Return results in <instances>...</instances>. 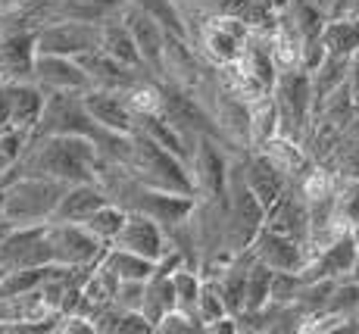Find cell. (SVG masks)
I'll use <instances>...</instances> for the list:
<instances>
[{
	"label": "cell",
	"mask_w": 359,
	"mask_h": 334,
	"mask_svg": "<svg viewBox=\"0 0 359 334\" xmlns=\"http://www.w3.org/2000/svg\"><path fill=\"white\" fill-rule=\"evenodd\" d=\"M97 156H100L97 144H94L91 138L29 135V144H25L22 156H19L16 169L10 172L6 182H13V178H19V175H44V178H57V182H66V185L91 182Z\"/></svg>",
	"instance_id": "1"
},
{
	"label": "cell",
	"mask_w": 359,
	"mask_h": 334,
	"mask_svg": "<svg viewBox=\"0 0 359 334\" xmlns=\"http://www.w3.org/2000/svg\"><path fill=\"white\" fill-rule=\"evenodd\" d=\"M122 166L147 187L172 191V194H191L194 197V182H191L188 163L178 159L175 153H169L165 147H160L144 131L131 135V147H128V156L122 159Z\"/></svg>",
	"instance_id": "2"
},
{
	"label": "cell",
	"mask_w": 359,
	"mask_h": 334,
	"mask_svg": "<svg viewBox=\"0 0 359 334\" xmlns=\"http://www.w3.org/2000/svg\"><path fill=\"white\" fill-rule=\"evenodd\" d=\"M0 187H4V219L10 225H44L53 219V210L69 185L44 175H19Z\"/></svg>",
	"instance_id": "3"
},
{
	"label": "cell",
	"mask_w": 359,
	"mask_h": 334,
	"mask_svg": "<svg viewBox=\"0 0 359 334\" xmlns=\"http://www.w3.org/2000/svg\"><path fill=\"white\" fill-rule=\"evenodd\" d=\"M250 38H253L250 25L222 10V13H212L210 19H203L197 25V32L191 34V44L197 47L200 57L210 62V66L219 69V66L234 62L238 57H244Z\"/></svg>",
	"instance_id": "4"
},
{
	"label": "cell",
	"mask_w": 359,
	"mask_h": 334,
	"mask_svg": "<svg viewBox=\"0 0 359 334\" xmlns=\"http://www.w3.org/2000/svg\"><path fill=\"white\" fill-rule=\"evenodd\" d=\"M109 128H100L85 107V94L75 91H44V109L34 135H79L100 144Z\"/></svg>",
	"instance_id": "5"
},
{
	"label": "cell",
	"mask_w": 359,
	"mask_h": 334,
	"mask_svg": "<svg viewBox=\"0 0 359 334\" xmlns=\"http://www.w3.org/2000/svg\"><path fill=\"white\" fill-rule=\"evenodd\" d=\"M38 47H34V25L16 10L0 16V85L32 81V69Z\"/></svg>",
	"instance_id": "6"
},
{
	"label": "cell",
	"mask_w": 359,
	"mask_h": 334,
	"mask_svg": "<svg viewBox=\"0 0 359 334\" xmlns=\"http://www.w3.org/2000/svg\"><path fill=\"white\" fill-rule=\"evenodd\" d=\"M229 166L231 153L216 141V138L203 135L197 138V147L188 159V172L194 182V197L197 200H225L229 191Z\"/></svg>",
	"instance_id": "7"
},
{
	"label": "cell",
	"mask_w": 359,
	"mask_h": 334,
	"mask_svg": "<svg viewBox=\"0 0 359 334\" xmlns=\"http://www.w3.org/2000/svg\"><path fill=\"white\" fill-rule=\"evenodd\" d=\"M47 243L57 266H97L109 250L81 222H47Z\"/></svg>",
	"instance_id": "8"
},
{
	"label": "cell",
	"mask_w": 359,
	"mask_h": 334,
	"mask_svg": "<svg viewBox=\"0 0 359 334\" xmlns=\"http://www.w3.org/2000/svg\"><path fill=\"white\" fill-rule=\"evenodd\" d=\"M34 47L38 53H63V57H81V53L100 47V25L75 22V19H57L34 29Z\"/></svg>",
	"instance_id": "9"
},
{
	"label": "cell",
	"mask_w": 359,
	"mask_h": 334,
	"mask_svg": "<svg viewBox=\"0 0 359 334\" xmlns=\"http://www.w3.org/2000/svg\"><path fill=\"white\" fill-rule=\"evenodd\" d=\"M50 243L44 225H13L6 241L0 243V266L6 269H41L50 266Z\"/></svg>",
	"instance_id": "10"
},
{
	"label": "cell",
	"mask_w": 359,
	"mask_h": 334,
	"mask_svg": "<svg viewBox=\"0 0 359 334\" xmlns=\"http://www.w3.org/2000/svg\"><path fill=\"white\" fill-rule=\"evenodd\" d=\"M122 19H126L131 38H135L137 51H141V60L144 66L150 69L154 75H163V57H165V32L163 22L156 16H150L144 6L137 4H126V10H122Z\"/></svg>",
	"instance_id": "11"
},
{
	"label": "cell",
	"mask_w": 359,
	"mask_h": 334,
	"mask_svg": "<svg viewBox=\"0 0 359 334\" xmlns=\"http://www.w3.org/2000/svg\"><path fill=\"white\" fill-rule=\"evenodd\" d=\"M32 81L41 91H75L85 94L91 91L85 69L79 66L75 57H63V53H38L32 69Z\"/></svg>",
	"instance_id": "12"
},
{
	"label": "cell",
	"mask_w": 359,
	"mask_h": 334,
	"mask_svg": "<svg viewBox=\"0 0 359 334\" xmlns=\"http://www.w3.org/2000/svg\"><path fill=\"white\" fill-rule=\"evenodd\" d=\"M109 247H122V250H135V253L147 256V260L160 262L169 250V238H165V228L154 215L147 213H128L122 232L116 234V241Z\"/></svg>",
	"instance_id": "13"
},
{
	"label": "cell",
	"mask_w": 359,
	"mask_h": 334,
	"mask_svg": "<svg viewBox=\"0 0 359 334\" xmlns=\"http://www.w3.org/2000/svg\"><path fill=\"white\" fill-rule=\"evenodd\" d=\"M75 60H79V66L85 69L91 88H100V91H126L131 81H137L141 75H154V72H144V69L126 66V62L109 57V53L100 51V47H94V51L81 53V57H75Z\"/></svg>",
	"instance_id": "14"
},
{
	"label": "cell",
	"mask_w": 359,
	"mask_h": 334,
	"mask_svg": "<svg viewBox=\"0 0 359 334\" xmlns=\"http://www.w3.org/2000/svg\"><path fill=\"white\" fill-rule=\"evenodd\" d=\"M250 253L257 256L259 262H266L275 272H300L303 262H306V250H303L300 241L287 238L281 232H272V228L262 225V232L253 238Z\"/></svg>",
	"instance_id": "15"
},
{
	"label": "cell",
	"mask_w": 359,
	"mask_h": 334,
	"mask_svg": "<svg viewBox=\"0 0 359 334\" xmlns=\"http://www.w3.org/2000/svg\"><path fill=\"white\" fill-rule=\"evenodd\" d=\"M85 107L88 113H91V119L100 125V128H109V131H131L137 128L135 122V113L126 107V100H122L119 91H100V88H91V91H85Z\"/></svg>",
	"instance_id": "16"
},
{
	"label": "cell",
	"mask_w": 359,
	"mask_h": 334,
	"mask_svg": "<svg viewBox=\"0 0 359 334\" xmlns=\"http://www.w3.org/2000/svg\"><path fill=\"white\" fill-rule=\"evenodd\" d=\"M10 88V128L34 135L41 122V109H44V91L34 81H16Z\"/></svg>",
	"instance_id": "17"
},
{
	"label": "cell",
	"mask_w": 359,
	"mask_h": 334,
	"mask_svg": "<svg viewBox=\"0 0 359 334\" xmlns=\"http://www.w3.org/2000/svg\"><path fill=\"white\" fill-rule=\"evenodd\" d=\"M103 203H107V197H103V191L94 182H75V185H69L66 194L60 197L50 222H85V219H91Z\"/></svg>",
	"instance_id": "18"
},
{
	"label": "cell",
	"mask_w": 359,
	"mask_h": 334,
	"mask_svg": "<svg viewBox=\"0 0 359 334\" xmlns=\"http://www.w3.org/2000/svg\"><path fill=\"white\" fill-rule=\"evenodd\" d=\"M100 51H107L109 57H116L119 62H126V66H131V69H144V72H150V69L144 66L141 51H137V44H135V38H131L122 13L116 19H109V22L100 25Z\"/></svg>",
	"instance_id": "19"
},
{
	"label": "cell",
	"mask_w": 359,
	"mask_h": 334,
	"mask_svg": "<svg viewBox=\"0 0 359 334\" xmlns=\"http://www.w3.org/2000/svg\"><path fill=\"white\" fill-rule=\"evenodd\" d=\"M219 81H222L225 91L234 94L238 100H244V103H253L257 97L272 91V88H269L266 81H262L259 75L253 72V69L247 66L241 57L234 60V62H229V66H219Z\"/></svg>",
	"instance_id": "20"
},
{
	"label": "cell",
	"mask_w": 359,
	"mask_h": 334,
	"mask_svg": "<svg viewBox=\"0 0 359 334\" xmlns=\"http://www.w3.org/2000/svg\"><path fill=\"white\" fill-rule=\"evenodd\" d=\"M178 300H175V284H172V272H163V269H156L154 275L147 278V288H144V306H141V312L154 322V328H156V322L165 316L169 309H175Z\"/></svg>",
	"instance_id": "21"
},
{
	"label": "cell",
	"mask_w": 359,
	"mask_h": 334,
	"mask_svg": "<svg viewBox=\"0 0 359 334\" xmlns=\"http://www.w3.org/2000/svg\"><path fill=\"white\" fill-rule=\"evenodd\" d=\"M222 10L238 16L241 22H247L253 32L269 34L278 22V10L281 6L275 0H222Z\"/></svg>",
	"instance_id": "22"
},
{
	"label": "cell",
	"mask_w": 359,
	"mask_h": 334,
	"mask_svg": "<svg viewBox=\"0 0 359 334\" xmlns=\"http://www.w3.org/2000/svg\"><path fill=\"white\" fill-rule=\"evenodd\" d=\"M103 262L119 275V281H147V278L160 269L156 260H147V256L135 253V250H122V247H109Z\"/></svg>",
	"instance_id": "23"
},
{
	"label": "cell",
	"mask_w": 359,
	"mask_h": 334,
	"mask_svg": "<svg viewBox=\"0 0 359 334\" xmlns=\"http://www.w3.org/2000/svg\"><path fill=\"white\" fill-rule=\"evenodd\" d=\"M247 107H250V141H253V150H257L269 138L278 135V128H281L278 103H275V94L269 91V94L257 97L253 103H247Z\"/></svg>",
	"instance_id": "24"
},
{
	"label": "cell",
	"mask_w": 359,
	"mask_h": 334,
	"mask_svg": "<svg viewBox=\"0 0 359 334\" xmlns=\"http://www.w3.org/2000/svg\"><path fill=\"white\" fill-rule=\"evenodd\" d=\"M322 44H325V53L353 57L359 51V19H325Z\"/></svg>",
	"instance_id": "25"
},
{
	"label": "cell",
	"mask_w": 359,
	"mask_h": 334,
	"mask_svg": "<svg viewBox=\"0 0 359 334\" xmlns=\"http://www.w3.org/2000/svg\"><path fill=\"white\" fill-rule=\"evenodd\" d=\"M81 290H85L88 303H91V316L103 306L116 303V290H119V275L113 272V269L107 266V262H97V266L91 269V275H88V281L81 284Z\"/></svg>",
	"instance_id": "26"
},
{
	"label": "cell",
	"mask_w": 359,
	"mask_h": 334,
	"mask_svg": "<svg viewBox=\"0 0 359 334\" xmlns=\"http://www.w3.org/2000/svg\"><path fill=\"white\" fill-rule=\"evenodd\" d=\"M272 275L275 269H269L266 262H259L253 256L250 272H247V288H244V309L241 312H259L269 306V294H272ZM238 312V316H241Z\"/></svg>",
	"instance_id": "27"
},
{
	"label": "cell",
	"mask_w": 359,
	"mask_h": 334,
	"mask_svg": "<svg viewBox=\"0 0 359 334\" xmlns=\"http://www.w3.org/2000/svg\"><path fill=\"white\" fill-rule=\"evenodd\" d=\"M126 215H128V210H122L119 203H109V200H107V203H103L100 210L91 215V219L81 222V225H85L97 241L113 243V241H116V234H119V232H122V225H126Z\"/></svg>",
	"instance_id": "28"
},
{
	"label": "cell",
	"mask_w": 359,
	"mask_h": 334,
	"mask_svg": "<svg viewBox=\"0 0 359 334\" xmlns=\"http://www.w3.org/2000/svg\"><path fill=\"white\" fill-rule=\"evenodd\" d=\"M47 269L50 266H41V269H6L0 275V297H25L32 290H38L47 278Z\"/></svg>",
	"instance_id": "29"
},
{
	"label": "cell",
	"mask_w": 359,
	"mask_h": 334,
	"mask_svg": "<svg viewBox=\"0 0 359 334\" xmlns=\"http://www.w3.org/2000/svg\"><path fill=\"white\" fill-rule=\"evenodd\" d=\"M225 316H231V309H229V303H225L219 284L210 281V278H203V290H200V300H197V319L203 322V331Z\"/></svg>",
	"instance_id": "30"
},
{
	"label": "cell",
	"mask_w": 359,
	"mask_h": 334,
	"mask_svg": "<svg viewBox=\"0 0 359 334\" xmlns=\"http://www.w3.org/2000/svg\"><path fill=\"white\" fill-rule=\"evenodd\" d=\"M25 144H29V135L22 131H0V185L10 178V172L16 169L19 156H22Z\"/></svg>",
	"instance_id": "31"
},
{
	"label": "cell",
	"mask_w": 359,
	"mask_h": 334,
	"mask_svg": "<svg viewBox=\"0 0 359 334\" xmlns=\"http://www.w3.org/2000/svg\"><path fill=\"white\" fill-rule=\"evenodd\" d=\"M154 331L156 334H194V331H203V322H200L194 312L175 306V309H169L160 322H156Z\"/></svg>",
	"instance_id": "32"
},
{
	"label": "cell",
	"mask_w": 359,
	"mask_h": 334,
	"mask_svg": "<svg viewBox=\"0 0 359 334\" xmlns=\"http://www.w3.org/2000/svg\"><path fill=\"white\" fill-rule=\"evenodd\" d=\"M144 288H147V281H119V290H116V306L141 312V306H144Z\"/></svg>",
	"instance_id": "33"
},
{
	"label": "cell",
	"mask_w": 359,
	"mask_h": 334,
	"mask_svg": "<svg viewBox=\"0 0 359 334\" xmlns=\"http://www.w3.org/2000/svg\"><path fill=\"white\" fill-rule=\"evenodd\" d=\"M53 334H97V331H94L91 316H79V312H72V316H60L57 331Z\"/></svg>",
	"instance_id": "34"
},
{
	"label": "cell",
	"mask_w": 359,
	"mask_h": 334,
	"mask_svg": "<svg viewBox=\"0 0 359 334\" xmlns=\"http://www.w3.org/2000/svg\"><path fill=\"white\" fill-rule=\"evenodd\" d=\"M0 131H10V88L0 85Z\"/></svg>",
	"instance_id": "35"
},
{
	"label": "cell",
	"mask_w": 359,
	"mask_h": 334,
	"mask_svg": "<svg viewBox=\"0 0 359 334\" xmlns=\"http://www.w3.org/2000/svg\"><path fill=\"white\" fill-rule=\"evenodd\" d=\"M10 232H13V225H10V222H6V219H4V215H0V243L6 241V234H10Z\"/></svg>",
	"instance_id": "36"
},
{
	"label": "cell",
	"mask_w": 359,
	"mask_h": 334,
	"mask_svg": "<svg viewBox=\"0 0 359 334\" xmlns=\"http://www.w3.org/2000/svg\"><path fill=\"white\" fill-rule=\"evenodd\" d=\"M16 6V0H0V13H10Z\"/></svg>",
	"instance_id": "37"
},
{
	"label": "cell",
	"mask_w": 359,
	"mask_h": 334,
	"mask_svg": "<svg viewBox=\"0 0 359 334\" xmlns=\"http://www.w3.org/2000/svg\"><path fill=\"white\" fill-rule=\"evenodd\" d=\"M0 275H4V266H0Z\"/></svg>",
	"instance_id": "38"
}]
</instances>
